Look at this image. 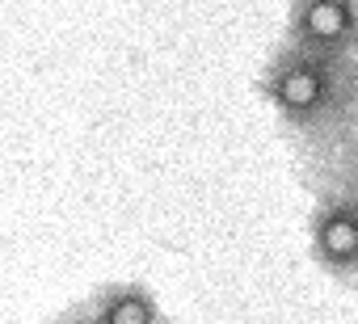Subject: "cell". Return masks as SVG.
<instances>
[{"instance_id":"cell-4","label":"cell","mask_w":358,"mask_h":324,"mask_svg":"<svg viewBox=\"0 0 358 324\" xmlns=\"http://www.w3.org/2000/svg\"><path fill=\"white\" fill-rule=\"evenodd\" d=\"M85 311L93 324H169L152 286H143L135 278H118V282L97 286L85 299Z\"/></svg>"},{"instance_id":"cell-3","label":"cell","mask_w":358,"mask_h":324,"mask_svg":"<svg viewBox=\"0 0 358 324\" xmlns=\"http://www.w3.org/2000/svg\"><path fill=\"white\" fill-rule=\"evenodd\" d=\"M287 43L358 59V0H291Z\"/></svg>"},{"instance_id":"cell-2","label":"cell","mask_w":358,"mask_h":324,"mask_svg":"<svg viewBox=\"0 0 358 324\" xmlns=\"http://www.w3.org/2000/svg\"><path fill=\"white\" fill-rule=\"evenodd\" d=\"M312 186L308 253L333 282L358 286V160L303 169Z\"/></svg>"},{"instance_id":"cell-1","label":"cell","mask_w":358,"mask_h":324,"mask_svg":"<svg viewBox=\"0 0 358 324\" xmlns=\"http://www.w3.org/2000/svg\"><path fill=\"white\" fill-rule=\"evenodd\" d=\"M257 97L274 110L303 169L358 160V59L282 38L257 72Z\"/></svg>"},{"instance_id":"cell-5","label":"cell","mask_w":358,"mask_h":324,"mask_svg":"<svg viewBox=\"0 0 358 324\" xmlns=\"http://www.w3.org/2000/svg\"><path fill=\"white\" fill-rule=\"evenodd\" d=\"M51 324H93L89 320V311H85V303H76V307H68V311H59Z\"/></svg>"}]
</instances>
